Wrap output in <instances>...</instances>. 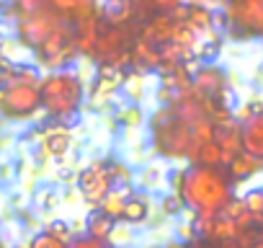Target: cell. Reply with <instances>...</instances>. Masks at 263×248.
<instances>
[{"instance_id": "6da1fadb", "label": "cell", "mask_w": 263, "mask_h": 248, "mask_svg": "<svg viewBox=\"0 0 263 248\" xmlns=\"http://www.w3.org/2000/svg\"><path fill=\"white\" fill-rule=\"evenodd\" d=\"M178 191L183 202L196 209V215H217L232 199L230 176L204 166H191L189 171H183Z\"/></svg>"}, {"instance_id": "7a4b0ae2", "label": "cell", "mask_w": 263, "mask_h": 248, "mask_svg": "<svg viewBox=\"0 0 263 248\" xmlns=\"http://www.w3.org/2000/svg\"><path fill=\"white\" fill-rule=\"evenodd\" d=\"M42 106L47 109V114L57 116V119H65V116H72L80 103H83V96H85V85H83V78L72 70H54L49 73L47 78H42Z\"/></svg>"}, {"instance_id": "3957f363", "label": "cell", "mask_w": 263, "mask_h": 248, "mask_svg": "<svg viewBox=\"0 0 263 248\" xmlns=\"http://www.w3.org/2000/svg\"><path fill=\"white\" fill-rule=\"evenodd\" d=\"M155 143L158 150H163L171 158L178 155H189L191 148V124H186L183 119L173 116L171 111H165L163 116H155Z\"/></svg>"}, {"instance_id": "277c9868", "label": "cell", "mask_w": 263, "mask_h": 248, "mask_svg": "<svg viewBox=\"0 0 263 248\" xmlns=\"http://www.w3.org/2000/svg\"><path fill=\"white\" fill-rule=\"evenodd\" d=\"M42 109V91L39 85L29 83H6L0 88V111L11 119H26Z\"/></svg>"}, {"instance_id": "5b68a950", "label": "cell", "mask_w": 263, "mask_h": 248, "mask_svg": "<svg viewBox=\"0 0 263 248\" xmlns=\"http://www.w3.org/2000/svg\"><path fill=\"white\" fill-rule=\"evenodd\" d=\"M62 24H65V19L60 13H54L52 8H42L31 16H21L18 19V42L26 49L36 52Z\"/></svg>"}, {"instance_id": "8992f818", "label": "cell", "mask_w": 263, "mask_h": 248, "mask_svg": "<svg viewBox=\"0 0 263 248\" xmlns=\"http://www.w3.org/2000/svg\"><path fill=\"white\" fill-rule=\"evenodd\" d=\"M78 186H80V194H83L90 204H101V202L106 199V194L114 189L111 168H108L106 163H90L85 171H80Z\"/></svg>"}, {"instance_id": "52a82bcc", "label": "cell", "mask_w": 263, "mask_h": 248, "mask_svg": "<svg viewBox=\"0 0 263 248\" xmlns=\"http://www.w3.org/2000/svg\"><path fill=\"white\" fill-rule=\"evenodd\" d=\"M227 19L245 29L248 34L263 31V0H232L227 8Z\"/></svg>"}, {"instance_id": "ba28073f", "label": "cell", "mask_w": 263, "mask_h": 248, "mask_svg": "<svg viewBox=\"0 0 263 248\" xmlns=\"http://www.w3.org/2000/svg\"><path fill=\"white\" fill-rule=\"evenodd\" d=\"M214 143L219 145L224 155V166H227L237 153H242V127L235 119L224 116L219 124H214Z\"/></svg>"}, {"instance_id": "9c48e42d", "label": "cell", "mask_w": 263, "mask_h": 248, "mask_svg": "<svg viewBox=\"0 0 263 248\" xmlns=\"http://www.w3.org/2000/svg\"><path fill=\"white\" fill-rule=\"evenodd\" d=\"M191 85L199 96H217L227 88V75L217 67V65H204L194 73Z\"/></svg>"}, {"instance_id": "30bf717a", "label": "cell", "mask_w": 263, "mask_h": 248, "mask_svg": "<svg viewBox=\"0 0 263 248\" xmlns=\"http://www.w3.org/2000/svg\"><path fill=\"white\" fill-rule=\"evenodd\" d=\"M242 153L263 161V114L245 121V127H242Z\"/></svg>"}, {"instance_id": "8fae6325", "label": "cell", "mask_w": 263, "mask_h": 248, "mask_svg": "<svg viewBox=\"0 0 263 248\" xmlns=\"http://www.w3.org/2000/svg\"><path fill=\"white\" fill-rule=\"evenodd\" d=\"M44 3L60 16H75V21L93 16V0H44Z\"/></svg>"}, {"instance_id": "7c38bea8", "label": "cell", "mask_w": 263, "mask_h": 248, "mask_svg": "<svg viewBox=\"0 0 263 248\" xmlns=\"http://www.w3.org/2000/svg\"><path fill=\"white\" fill-rule=\"evenodd\" d=\"M42 145H44V153H47V155L62 158V155H67L72 140H70V132H67L65 127H49V130L44 132Z\"/></svg>"}, {"instance_id": "4fadbf2b", "label": "cell", "mask_w": 263, "mask_h": 248, "mask_svg": "<svg viewBox=\"0 0 263 248\" xmlns=\"http://www.w3.org/2000/svg\"><path fill=\"white\" fill-rule=\"evenodd\" d=\"M189 158L194 166H204V168H214V166H224V155L219 150L217 143H204V145H191L189 148Z\"/></svg>"}, {"instance_id": "5bb4252c", "label": "cell", "mask_w": 263, "mask_h": 248, "mask_svg": "<svg viewBox=\"0 0 263 248\" xmlns=\"http://www.w3.org/2000/svg\"><path fill=\"white\" fill-rule=\"evenodd\" d=\"M258 171H260V161L253 158V155H248V153H237V155L227 163V176H230L232 181H245V179H250V176L258 173Z\"/></svg>"}, {"instance_id": "9a60e30c", "label": "cell", "mask_w": 263, "mask_h": 248, "mask_svg": "<svg viewBox=\"0 0 263 248\" xmlns=\"http://www.w3.org/2000/svg\"><path fill=\"white\" fill-rule=\"evenodd\" d=\"M173 29H176V21H173L171 16H158V19H153V21H150V26L145 29V42L163 47V44H168V42H171Z\"/></svg>"}, {"instance_id": "2e32d148", "label": "cell", "mask_w": 263, "mask_h": 248, "mask_svg": "<svg viewBox=\"0 0 263 248\" xmlns=\"http://www.w3.org/2000/svg\"><path fill=\"white\" fill-rule=\"evenodd\" d=\"M85 227H88V235H90V238L106 240V238L114 235V217H108V215L101 212V209H93V212L88 215Z\"/></svg>"}, {"instance_id": "e0dca14e", "label": "cell", "mask_w": 263, "mask_h": 248, "mask_svg": "<svg viewBox=\"0 0 263 248\" xmlns=\"http://www.w3.org/2000/svg\"><path fill=\"white\" fill-rule=\"evenodd\" d=\"M147 212H150V204H147V199L145 197H129L126 199V207H124V212H121V220H126V222H145L147 220Z\"/></svg>"}, {"instance_id": "ac0fdd59", "label": "cell", "mask_w": 263, "mask_h": 248, "mask_svg": "<svg viewBox=\"0 0 263 248\" xmlns=\"http://www.w3.org/2000/svg\"><path fill=\"white\" fill-rule=\"evenodd\" d=\"M126 199H129V197H126L124 189H111V191L106 194V199L101 202L98 209L116 220V217H121V212H124V207H126Z\"/></svg>"}, {"instance_id": "d6986e66", "label": "cell", "mask_w": 263, "mask_h": 248, "mask_svg": "<svg viewBox=\"0 0 263 248\" xmlns=\"http://www.w3.org/2000/svg\"><path fill=\"white\" fill-rule=\"evenodd\" d=\"M103 13L111 24H121L129 16V0H106L103 3Z\"/></svg>"}, {"instance_id": "ffe728a7", "label": "cell", "mask_w": 263, "mask_h": 248, "mask_svg": "<svg viewBox=\"0 0 263 248\" xmlns=\"http://www.w3.org/2000/svg\"><path fill=\"white\" fill-rule=\"evenodd\" d=\"M242 204L245 209L253 215V217H260L263 215V189H253L242 197Z\"/></svg>"}, {"instance_id": "44dd1931", "label": "cell", "mask_w": 263, "mask_h": 248, "mask_svg": "<svg viewBox=\"0 0 263 248\" xmlns=\"http://www.w3.org/2000/svg\"><path fill=\"white\" fill-rule=\"evenodd\" d=\"M47 233H49V235H54L57 240H62L65 245H67V243H70V238H72V227H70L65 220H54V222H49Z\"/></svg>"}, {"instance_id": "7402d4cb", "label": "cell", "mask_w": 263, "mask_h": 248, "mask_svg": "<svg viewBox=\"0 0 263 248\" xmlns=\"http://www.w3.org/2000/svg\"><path fill=\"white\" fill-rule=\"evenodd\" d=\"M29 248H67V245L62 240H57L54 235H49V233H36L31 238V245Z\"/></svg>"}, {"instance_id": "603a6c76", "label": "cell", "mask_w": 263, "mask_h": 248, "mask_svg": "<svg viewBox=\"0 0 263 248\" xmlns=\"http://www.w3.org/2000/svg\"><path fill=\"white\" fill-rule=\"evenodd\" d=\"M13 3H16L18 19H21V16H31V13H36V11L47 8V3H44V0H13Z\"/></svg>"}, {"instance_id": "cb8c5ba5", "label": "cell", "mask_w": 263, "mask_h": 248, "mask_svg": "<svg viewBox=\"0 0 263 248\" xmlns=\"http://www.w3.org/2000/svg\"><path fill=\"white\" fill-rule=\"evenodd\" d=\"M121 88H124L132 98H142V93H145V85H142V78H140V75H126Z\"/></svg>"}, {"instance_id": "d4e9b609", "label": "cell", "mask_w": 263, "mask_h": 248, "mask_svg": "<svg viewBox=\"0 0 263 248\" xmlns=\"http://www.w3.org/2000/svg\"><path fill=\"white\" fill-rule=\"evenodd\" d=\"M67 248H106L103 240H96V238H80L75 243H70Z\"/></svg>"}, {"instance_id": "484cf974", "label": "cell", "mask_w": 263, "mask_h": 248, "mask_svg": "<svg viewBox=\"0 0 263 248\" xmlns=\"http://www.w3.org/2000/svg\"><path fill=\"white\" fill-rule=\"evenodd\" d=\"M178 204H181V202H178V197H168V199H165V212H168V215L178 212Z\"/></svg>"}, {"instance_id": "4316f807", "label": "cell", "mask_w": 263, "mask_h": 248, "mask_svg": "<svg viewBox=\"0 0 263 248\" xmlns=\"http://www.w3.org/2000/svg\"><path fill=\"white\" fill-rule=\"evenodd\" d=\"M219 248H237V245H232V243H222Z\"/></svg>"}, {"instance_id": "83f0119b", "label": "cell", "mask_w": 263, "mask_h": 248, "mask_svg": "<svg viewBox=\"0 0 263 248\" xmlns=\"http://www.w3.org/2000/svg\"><path fill=\"white\" fill-rule=\"evenodd\" d=\"M168 248H186V245H178V243H173V245H168Z\"/></svg>"}, {"instance_id": "f1b7e54d", "label": "cell", "mask_w": 263, "mask_h": 248, "mask_svg": "<svg viewBox=\"0 0 263 248\" xmlns=\"http://www.w3.org/2000/svg\"><path fill=\"white\" fill-rule=\"evenodd\" d=\"M199 248H209V245H199Z\"/></svg>"}]
</instances>
